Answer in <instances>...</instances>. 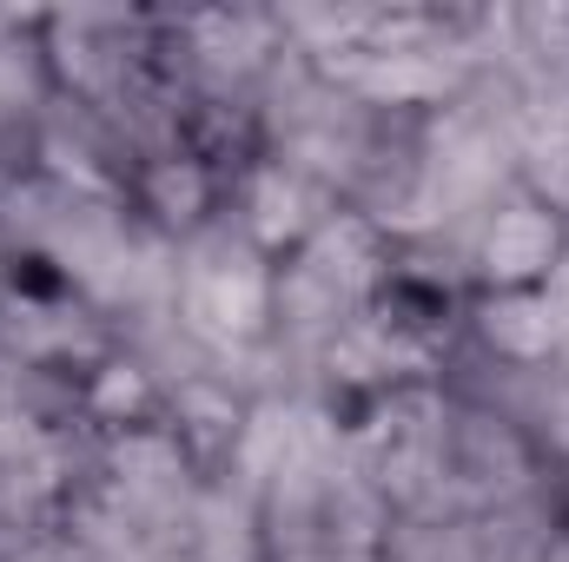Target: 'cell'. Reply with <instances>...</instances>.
<instances>
[{
    "label": "cell",
    "instance_id": "cell-1",
    "mask_svg": "<svg viewBox=\"0 0 569 562\" xmlns=\"http://www.w3.org/2000/svg\"><path fill=\"white\" fill-rule=\"evenodd\" d=\"M543 259H550V225H543V219H530V212L497 219V232H490V265H497L503 279L537 272Z\"/></svg>",
    "mask_w": 569,
    "mask_h": 562
},
{
    "label": "cell",
    "instance_id": "cell-2",
    "mask_svg": "<svg viewBox=\"0 0 569 562\" xmlns=\"http://www.w3.org/2000/svg\"><path fill=\"white\" fill-rule=\"evenodd\" d=\"M490 338H503L510 351H543L550 344V311L543 304H503V311H490Z\"/></svg>",
    "mask_w": 569,
    "mask_h": 562
},
{
    "label": "cell",
    "instance_id": "cell-3",
    "mask_svg": "<svg viewBox=\"0 0 569 562\" xmlns=\"http://www.w3.org/2000/svg\"><path fill=\"white\" fill-rule=\"evenodd\" d=\"M212 298H219V311L232 318V324H252L259 318V279L239 265V272H219L212 279Z\"/></svg>",
    "mask_w": 569,
    "mask_h": 562
}]
</instances>
